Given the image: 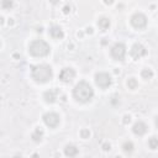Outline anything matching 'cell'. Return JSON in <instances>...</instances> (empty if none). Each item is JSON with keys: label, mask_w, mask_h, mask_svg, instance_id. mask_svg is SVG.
<instances>
[{"label": "cell", "mask_w": 158, "mask_h": 158, "mask_svg": "<svg viewBox=\"0 0 158 158\" xmlns=\"http://www.w3.org/2000/svg\"><path fill=\"white\" fill-rule=\"evenodd\" d=\"M73 96L79 102H88L94 96V90L91 85L86 81H79L73 89Z\"/></svg>", "instance_id": "6da1fadb"}, {"label": "cell", "mask_w": 158, "mask_h": 158, "mask_svg": "<svg viewBox=\"0 0 158 158\" xmlns=\"http://www.w3.org/2000/svg\"><path fill=\"white\" fill-rule=\"evenodd\" d=\"M32 79L37 83H47L53 77V70L48 64H37L31 69Z\"/></svg>", "instance_id": "7a4b0ae2"}, {"label": "cell", "mask_w": 158, "mask_h": 158, "mask_svg": "<svg viewBox=\"0 0 158 158\" xmlns=\"http://www.w3.org/2000/svg\"><path fill=\"white\" fill-rule=\"evenodd\" d=\"M28 51L32 56L35 57H44L49 53L51 51V47L49 44L43 41V40H35L30 43V47H28Z\"/></svg>", "instance_id": "3957f363"}, {"label": "cell", "mask_w": 158, "mask_h": 158, "mask_svg": "<svg viewBox=\"0 0 158 158\" xmlns=\"http://www.w3.org/2000/svg\"><path fill=\"white\" fill-rule=\"evenodd\" d=\"M110 53H111V57L116 60H122L125 58V54H126V47L123 43L121 42H117L115 43L111 49H110Z\"/></svg>", "instance_id": "277c9868"}, {"label": "cell", "mask_w": 158, "mask_h": 158, "mask_svg": "<svg viewBox=\"0 0 158 158\" xmlns=\"http://www.w3.org/2000/svg\"><path fill=\"white\" fill-rule=\"evenodd\" d=\"M95 83L99 88L101 89H106L111 85V77L109 73H105V72H100V73H96L95 74Z\"/></svg>", "instance_id": "5b68a950"}, {"label": "cell", "mask_w": 158, "mask_h": 158, "mask_svg": "<svg viewBox=\"0 0 158 158\" xmlns=\"http://www.w3.org/2000/svg\"><path fill=\"white\" fill-rule=\"evenodd\" d=\"M131 23L136 28H144L147 26V17L142 12H136L131 16Z\"/></svg>", "instance_id": "8992f818"}, {"label": "cell", "mask_w": 158, "mask_h": 158, "mask_svg": "<svg viewBox=\"0 0 158 158\" xmlns=\"http://www.w3.org/2000/svg\"><path fill=\"white\" fill-rule=\"evenodd\" d=\"M43 121L48 127L54 128L59 125L60 118H59V115L56 114V112H47V114L43 115Z\"/></svg>", "instance_id": "52a82bcc"}, {"label": "cell", "mask_w": 158, "mask_h": 158, "mask_svg": "<svg viewBox=\"0 0 158 158\" xmlns=\"http://www.w3.org/2000/svg\"><path fill=\"white\" fill-rule=\"evenodd\" d=\"M74 77H75V72H74V69H72V68H64V69H62L60 73H59V79H60L62 81H64V83L72 81V80L74 79Z\"/></svg>", "instance_id": "ba28073f"}, {"label": "cell", "mask_w": 158, "mask_h": 158, "mask_svg": "<svg viewBox=\"0 0 158 158\" xmlns=\"http://www.w3.org/2000/svg\"><path fill=\"white\" fill-rule=\"evenodd\" d=\"M146 52H147L146 48H144L141 43H135V44L132 46V48H131V56H132L133 58H136V59L143 57V56L146 54Z\"/></svg>", "instance_id": "9c48e42d"}, {"label": "cell", "mask_w": 158, "mask_h": 158, "mask_svg": "<svg viewBox=\"0 0 158 158\" xmlns=\"http://www.w3.org/2000/svg\"><path fill=\"white\" fill-rule=\"evenodd\" d=\"M132 131H133L135 135L142 136V135H144V133L147 132V125H146L144 122H142V121H137V122L133 125Z\"/></svg>", "instance_id": "30bf717a"}, {"label": "cell", "mask_w": 158, "mask_h": 158, "mask_svg": "<svg viewBox=\"0 0 158 158\" xmlns=\"http://www.w3.org/2000/svg\"><path fill=\"white\" fill-rule=\"evenodd\" d=\"M49 35H51L53 38H56V40H59V38H62V37L64 36L63 30H62L59 26H57V25H53V26L49 28Z\"/></svg>", "instance_id": "8fae6325"}, {"label": "cell", "mask_w": 158, "mask_h": 158, "mask_svg": "<svg viewBox=\"0 0 158 158\" xmlns=\"http://www.w3.org/2000/svg\"><path fill=\"white\" fill-rule=\"evenodd\" d=\"M64 154H65L67 157H69V158L75 157V156L78 154V148H77L74 144H67V146L64 147Z\"/></svg>", "instance_id": "7c38bea8"}, {"label": "cell", "mask_w": 158, "mask_h": 158, "mask_svg": "<svg viewBox=\"0 0 158 158\" xmlns=\"http://www.w3.org/2000/svg\"><path fill=\"white\" fill-rule=\"evenodd\" d=\"M43 99L46 102H54L56 99H57V94L54 90H47L44 94H43Z\"/></svg>", "instance_id": "4fadbf2b"}, {"label": "cell", "mask_w": 158, "mask_h": 158, "mask_svg": "<svg viewBox=\"0 0 158 158\" xmlns=\"http://www.w3.org/2000/svg\"><path fill=\"white\" fill-rule=\"evenodd\" d=\"M98 26H99L101 30H106V28H109V26H110V20H109L107 17H101V19H99V21H98Z\"/></svg>", "instance_id": "5bb4252c"}, {"label": "cell", "mask_w": 158, "mask_h": 158, "mask_svg": "<svg viewBox=\"0 0 158 158\" xmlns=\"http://www.w3.org/2000/svg\"><path fill=\"white\" fill-rule=\"evenodd\" d=\"M122 148H123V152H125V153L130 154V153H132V151H133V143L130 142V141H126V142H123Z\"/></svg>", "instance_id": "9a60e30c"}, {"label": "cell", "mask_w": 158, "mask_h": 158, "mask_svg": "<svg viewBox=\"0 0 158 158\" xmlns=\"http://www.w3.org/2000/svg\"><path fill=\"white\" fill-rule=\"evenodd\" d=\"M42 136H43V132H42L40 128H37V130H35V132L32 133V139L36 141V142H40V141L42 139Z\"/></svg>", "instance_id": "2e32d148"}, {"label": "cell", "mask_w": 158, "mask_h": 158, "mask_svg": "<svg viewBox=\"0 0 158 158\" xmlns=\"http://www.w3.org/2000/svg\"><path fill=\"white\" fill-rule=\"evenodd\" d=\"M148 146H149V148H152V149L158 148V138H157V137H151V138L148 139Z\"/></svg>", "instance_id": "e0dca14e"}, {"label": "cell", "mask_w": 158, "mask_h": 158, "mask_svg": "<svg viewBox=\"0 0 158 158\" xmlns=\"http://www.w3.org/2000/svg\"><path fill=\"white\" fill-rule=\"evenodd\" d=\"M152 75H153V72H152L151 69L146 68V69H143V70H142V77H143L144 79H151V78H152Z\"/></svg>", "instance_id": "ac0fdd59"}, {"label": "cell", "mask_w": 158, "mask_h": 158, "mask_svg": "<svg viewBox=\"0 0 158 158\" xmlns=\"http://www.w3.org/2000/svg\"><path fill=\"white\" fill-rule=\"evenodd\" d=\"M127 84H128V86H130V88L135 89V88H136V84H137V83H136V80H135L133 78H130V79H128V81H127Z\"/></svg>", "instance_id": "d6986e66"}, {"label": "cell", "mask_w": 158, "mask_h": 158, "mask_svg": "<svg viewBox=\"0 0 158 158\" xmlns=\"http://www.w3.org/2000/svg\"><path fill=\"white\" fill-rule=\"evenodd\" d=\"M1 5H2V7H10L12 5V2L11 1H2Z\"/></svg>", "instance_id": "ffe728a7"}, {"label": "cell", "mask_w": 158, "mask_h": 158, "mask_svg": "<svg viewBox=\"0 0 158 158\" xmlns=\"http://www.w3.org/2000/svg\"><path fill=\"white\" fill-rule=\"evenodd\" d=\"M32 158H40V156H38V154H36V153H35V154H33V156H32Z\"/></svg>", "instance_id": "44dd1931"}, {"label": "cell", "mask_w": 158, "mask_h": 158, "mask_svg": "<svg viewBox=\"0 0 158 158\" xmlns=\"http://www.w3.org/2000/svg\"><path fill=\"white\" fill-rule=\"evenodd\" d=\"M156 126H157V127H158V116H157V117H156Z\"/></svg>", "instance_id": "7402d4cb"}, {"label": "cell", "mask_w": 158, "mask_h": 158, "mask_svg": "<svg viewBox=\"0 0 158 158\" xmlns=\"http://www.w3.org/2000/svg\"><path fill=\"white\" fill-rule=\"evenodd\" d=\"M15 158H21V156H20V157H19V156H16V157H15Z\"/></svg>", "instance_id": "603a6c76"}]
</instances>
